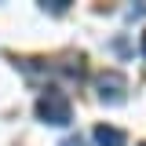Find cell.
I'll list each match as a JSON object with an SVG mask.
<instances>
[{
  "label": "cell",
  "mask_w": 146,
  "mask_h": 146,
  "mask_svg": "<svg viewBox=\"0 0 146 146\" xmlns=\"http://www.w3.org/2000/svg\"><path fill=\"white\" fill-rule=\"evenodd\" d=\"M95 88H99V99H102L106 106H121V102H124V91H128V80H124V73L106 70V73H99Z\"/></svg>",
  "instance_id": "2"
},
{
  "label": "cell",
  "mask_w": 146,
  "mask_h": 146,
  "mask_svg": "<svg viewBox=\"0 0 146 146\" xmlns=\"http://www.w3.org/2000/svg\"><path fill=\"white\" fill-rule=\"evenodd\" d=\"M58 146H84V139H80V135H70V139H62Z\"/></svg>",
  "instance_id": "4"
},
{
  "label": "cell",
  "mask_w": 146,
  "mask_h": 146,
  "mask_svg": "<svg viewBox=\"0 0 146 146\" xmlns=\"http://www.w3.org/2000/svg\"><path fill=\"white\" fill-rule=\"evenodd\" d=\"M36 117H40L44 124L62 128V124L73 121V106H70V99H66L62 91H44V95L36 99Z\"/></svg>",
  "instance_id": "1"
},
{
  "label": "cell",
  "mask_w": 146,
  "mask_h": 146,
  "mask_svg": "<svg viewBox=\"0 0 146 146\" xmlns=\"http://www.w3.org/2000/svg\"><path fill=\"white\" fill-rule=\"evenodd\" d=\"M143 146H146V143H143Z\"/></svg>",
  "instance_id": "6"
},
{
  "label": "cell",
  "mask_w": 146,
  "mask_h": 146,
  "mask_svg": "<svg viewBox=\"0 0 146 146\" xmlns=\"http://www.w3.org/2000/svg\"><path fill=\"white\" fill-rule=\"evenodd\" d=\"M143 55H146V33H143Z\"/></svg>",
  "instance_id": "5"
},
{
  "label": "cell",
  "mask_w": 146,
  "mask_h": 146,
  "mask_svg": "<svg viewBox=\"0 0 146 146\" xmlns=\"http://www.w3.org/2000/svg\"><path fill=\"white\" fill-rule=\"evenodd\" d=\"M91 135H95V143H99V146H124V131H121V128L99 124L95 131H91Z\"/></svg>",
  "instance_id": "3"
}]
</instances>
